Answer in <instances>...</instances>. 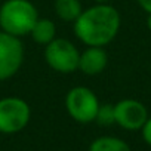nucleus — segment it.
<instances>
[{"label":"nucleus","mask_w":151,"mask_h":151,"mask_svg":"<svg viewBox=\"0 0 151 151\" xmlns=\"http://www.w3.org/2000/svg\"><path fill=\"white\" fill-rule=\"evenodd\" d=\"M122 18L119 11L108 3H96L83 9L73 22L74 34L86 46H107L119 34Z\"/></svg>","instance_id":"1"},{"label":"nucleus","mask_w":151,"mask_h":151,"mask_svg":"<svg viewBox=\"0 0 151 151\" xmlns=\"http://www.w3.org/2000/svg\"><path fill=\"white\" fill-rule=\"evenodd\" d=\"M39 12L30 0H6L0 6V30L15 37L30 36Z\"/></svg>","instance_id":"2"},{"label":"nucleus","mask_w":151,"mask_h":151,"mask_svg":"<svg viewBox=\"0 0 151 151\" xmlns=\"http://www.w3.org/2000/svg\"><path fill=\"white\" fill-rule=\"evenodd\" d=\"M99 105L101 102L95 92L86 86L71 88L65 95V110L68 116L82 124L95 122Z\"/></svg>","instance_id":"3"},{"label":"nucleus","mask_w":151,"mask_h":151,"mask_svg":"<svg viewBox=\"0 0 151 151\" xmlns=\"http://www.w3.org/2000/svg\"><path fill=\"white\" fill-rule=\"evenodd\" d=\"M80 52L67 39H55L45 46V61L56 73L71 74L79 70Z\"/></svg>","instance_id":"4"},{"label":"nucleus","mask_w":151,"mask_h":151,"mask_svg":"<svg viewBox=\"0 0 151 151\" xmlns=\"http://www.w3.org/2000/svg\"><path fill=\"white\" fill-rule=\"evenodd\" d=\"M31 117V108L27 101L18 96L0 99V133L14 135L27 127Z\"/></svg>","instance_id":"5"},{"label":"nucleus","mask_w":151,"mask_h":151,"mask_svg":"<svg viewBox=\"0 0 151 151\" xmlns=\"http://www.w3.org/2000/svg\"><path fill=\"white\" fill-rule=\"evenodd\" d=\"M24 62V46L19 37L0 30V82L19 71Z\"/></svg>","instance_id":"6"},{"label":"nucleus","mask_w":151,"mask_h":151,"mask_svg":"<svg viewBox=\"0 0 151 151\" xmlns=\"http://www.w3.org/2000/svg\"><path fill=\"white\" fill-rule=\"evenodd\" d=\"M116 123L126 130H139L148 119L145 105L136 99H122L114 104Z\"/></svg>","instance_id":"7"},{"label":"nucleus","mask_w":151,"mask_h":151,"mask_svg":"<svg viewBox=\"0 0 151 151\" xmlns=\"http://www.w3.org/2000/svg\"><path fill=\"white\" fill-rule=\"evenodd\" d=\"M108 65V53L101 46H88L80 52L79 70L86 76L101 74Z\"/></svg>","instance_id":"8"},{"label":"nucleus","mask_w":151,"mask_h":151,"mask_svg":"<svg viewBox=\"0 0 151 151\" xmlns=\"http://www.w3.org/2000/svg\"><path fill=\"white\" fill-rule=\"evenodd\" d=\"M31 39L39 43V45H49L52 40L56 39V25L52 19H47V18H40L36 21L31 33H30Z\"/></svg>","instance_id":"9"},{"label":"nucleus","mask_w":151,"mask_h":151,"mask_svg":"<svg viewBox=\"0 0 151 151\" xmlns=\"http://www.w3.org/2000/svg\"><path fill=\"white\" fill-rule=\"evenodd\" d=\"M55 14L65 22H74L83 12L80 0H55Z\"/></svg>","instance_id":"10"},{"label":"nucleus","mask_w":151,"mask_h":151,"mask_svg":"<svg viewBox=\"0 0 151 151\" xmlns=\"http://www.w3.org/2000/svg\"><path fill=\"white\" fill-rule=\"evenodd\" d=\"M88 151H130V147L120 138L99 136L91 142Z\"/></svg>","instance_id":"11"},{"label":"nucleus","mask_w":151,"mask_h":151,"mask_svg":"<svg viewBox=\"0 0 151 151\" xmlns=\"http://www.w3.org/2000/svg\"><path fill=\"white\" fill-rule=\"evenodd\" d=\"M95 122L101 126H111L116 123L114 104H101L95 117Z\"/></svg>","instance_id":"12"},{"label":"nucleus","mask_w":151,"mask_h":151,"mask_svg":"<svg viewBox=\"0 0 151 151\" xmlns=\"http://www.w3.org/2000/svg\"><path fill=\"white\" fill-rule=\"evenodd\" d=\"M142 138H144V141L151 147V117H148L147 119V122H145V124L142 126Z\"/></svg>","instance_id":"13"},{"label":"nucleus","mask_w":151,"mask_h":151,"mask_svg":"<svg viewBox=\"0 0 151 151\" xmlns=\"http://www.w3.org/2000/svg\"><path fill=\"white\" fill-rule=\"evenodd\" d=\"M136 2L147 14H151V0H136Z\"/></svg>","instance_id":"14"},{"label":"nucleus","mask_w":151,"mask_h":151,"mask_svg":"<svg viewBox=\"0 0 151 151\" xmlns=\"http://www.w3.org/2000/svg\"><path fill=\"white\" fill-rule=\"evenodd\" d=\"M147 27H148V30L151 31V14H148V18H147Z\"/></svg>","instance_id":"15"},{"label":"nucleus","mask_w":151,"mask_h":151,"mask_svg":"<svg viewBox=\"0 0 151 151\" xmlns=\"http://www.w3.org/2000/svg\"><path fill=\"white\" fill-rule=\"evenodd\" d=\"M95 2H96V3H108L110 0H95Z\"/></svg>","instance_id":"16"}]
</instances>
